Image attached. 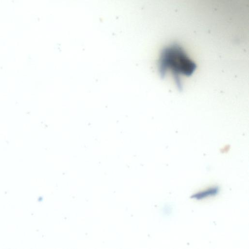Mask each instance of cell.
Returning <instances> with one entry per match:
<instances>
[{
	"label": "cell",
	"mask_w": 249,
	"mask_h": 249,
	"mask_svg": "<svg viewBox=\"0 0 249 249\" xmlns=\"http://www.w3.org/2000/svg\"><path fill=\"white\" fill-rule=\"evenodd\" d=\"M220 189L218 186H213L206 190L196 193L191 196V198L200 200L209 196L216 195L218 194Z\"/></svg>",
	"instance_id": "cell-2"
},
{
	"label": "cell",
	"mask_w": 249,
	"mask_h": 249,
	"mask_svg": "<svg viewBox=\"0 0 249 249\" xmlns=\"http://www.w3.org/2000/svg\"><path fill=\"white\" fill-rule=\"evenodd\" d=\"M196 69V65L188 55L183 48L178 44L165 47L161 52L158 61L160 74L164 78L170 71L178 89H182L180 76H191Z\"/></svg>",
	"instance_id": "cell-1"
}]
</instances>
